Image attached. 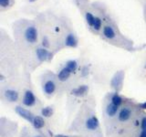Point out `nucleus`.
Here are the masks:
<instances>
[{
	"mask_svg": "<svg viewBox=\"0 0 146 137\" xmlns=\"http://www.w3.org/2000/svg\"><path fill=\"white\" fill-rule=\"evenodd\" d=\"M119 108L120 107H118L116 106L115 104H113V103H109L107 105V107H106V114L109 116V117H113V116H115L118 111H119Z\"/></svg>",
	"mask_w": 146,
	"mask_h": 137,
	"instance_id": "nucleus-13",
	"label": "nucleus"
},
{
	"mask_svg": "<svg viewBox=\"0 0 146 137\" xmlns=\"http://www.w3.org/2000/svg\"><path fill=\"white\" fill-rule=\"evenodd\" d=\"M66 67L71 71V73L75 72L78 68V62L76 61H68L66 63Z\"/></svg>",
	"mask_w": 146,
	"mask_h": 137,
	"instance_id": "nucleus-17",
	"label": "nucleus"
},
{
	"mask_svg": "<svg viewBox=\"0 0 146 137\" xmlns=\"http://www.w3.org/2000/svg\"><path fill=\"white\" fill-rule=\"evenodd\" d=\"M36 102V99L33 93V91L30 90H26L22 99V103L27 107H33Z\"/></svg>",
	"mask_w": 146,
	"mask_h": 137,
	"instance_id": "nucleus-3",
	"label": "nucleus"
},
{
	"mask_svg": "<svg viewBox=\"0 0 146 137\" xmlns=\"http://www.w3.org/2000/svg\"><path fill=\"white\" fill-rule=\"evenodd\" d=\"M141 129L146 130V116H144L141 121Z\"/></svg>",
	"mask_w": 146,
	"mask_h": 137,
	"instance_id": "nucleus-21",
	"label": "nucleus"
},
{
	"mask_svg": "<svg viewBox=\"0 0 146 137\" xmlns=\"http://www.w3.org/2000/svg\"><path fill=\"white\" fill-rule=\"evenodd\" d=\"M70 75H71V71L65 66L59 70L58 74V79L60 81H66L70 79Z\"/></svg>",
	"mask_w": 146,
	"mask_h": 137,
	"instance_id": "nucleus-11",
	"label": "nucleus"
},
{
	"mask_svg": "<svg viewBox=\"0 0 146 137\" xmlns=\"http://www.w3.org/2000/svg\"><path fill=\"white\" fill-rule=\"evenodd\" d=\"M144 68H146V65H145V67H144Z\"/></svg>",
	"mask_w": 146,
	"mask_h": 137,
	"instance_id": "nucleus-28",
	"label": "nucleus"
},
{
	"mask_svg": "<svg viewBox=\"0 0 146 137\" xmlns=\"http://www.w3.org/2000/svg\"><path fill=\"white\" fill-rule=\"evenodd\" d=\"M102 18L100 17H96L92 29L95 31H99V30H100V29H102Z\"/></svg>",
	"mask_w": 146,
	"mask_h": 137,
	"instance_id": "nucleus-18",
	"label": "nucleus"
},
{
	"mask_svg": "<svg viewBox=\"0 0 146 137\" xmlns=\"http://www.w3.org/2000/svg\"><path fill=\"white\" fill-rule=\"evenodd\" d=\"M29 2H35V1H36V0H29Z\"/></svg>",
	"mask_w": 146,
	"mask_h": 137,
	"instance_id": "nucleus-25",
	"label": "nucleus"
},
{
	"mask_svg": "<svg viewBox=\"0 0 146 137\" xmlns=\"http://www.w3.org/2000/svg\"><path fill=\"white\" fill-rule=\"evenodd\" d=\"M13 5V0H0V7L2 10L7 9Z\"/></svg>",
	"mask_w": 146,
	"mask_h": 137,
	"instance_id": "nucleus-19",
	"label": "nucleus"
},
{
	"mask_svg": "<svg viewBox=\"0 0 146 137\" xmlns=\"http://www.w3.org/2000/svg\"><path fill=\"white\" fill-rule=\"evenodd\" d=\"M5 95V98H6L8 102H15L18 100V97H19V94L16 90H13V89H7L5 90L4 92Z\"/></svg>",
	"mask_w": 146,
	"mask_h": 137,
	"instance_id": "nucleus-8",
	"label": "nucleus"
},
{
	"mask_svg": "<svg viewBox=\"0 0 146 137\" xmlns=\"http://www.w3.org/2000/svg\"><path fill=\"white\" fill-rule=\"evenodd\" d=\"M132 115V110L130 106H123L118 113V121L121 122H126L130 120Z\"/></svg>",
	"mask_w": 146,
	"mask_h": 137,
	"instance_id": "nucleus-2",
	"label": "nucleus"
},
{
	"mask_svg": "<svg viewBox=\"0 0 146 137\" xmlns=\"http://www.w3.org/2000/svg\"><path fill=\"white\" fill-rule=\"evenodd\" d=\"M35 137H41V136H39V135H36V136H35Z\"/></svg>",
	"mask_w": 146,
	"mask_h": 137,
	"instance_id": "nucleus-27",
	"label": "nucleus"
},
{
	"mask_svg": "<svg viewBox=\"0 0 146 137\" xmlns=\"http://www.w3.org/2000/svg\"><path fill=\"white\" fill-rule=\"evenodd\" d=\"M23 39L29 45H34L38 42V31L36 27L31 23L27 24L25 26V29H23Z\"/></svg>",
	"mask_w": 146,
	"mask_h": 137,
	"instance_id": "nucleus-1",
	"label": "nucleus"
},
{
	"mask_svg": "<svg viewBox=\"0 0 146 137\" xmlns=\"http://www.w3.org/2000/svg\"><path fill=\"white\" fill-rule=\"evenodd\" d=\"M95 18H96V17L93 16L92 13H90V12H86L85 13V19H86L87 23H88V25L90 27H93V24L95 22Z\"/></svg>",
	"mask_w": 146,
	"mask_h": 137,
	"instance_id": "nucleus-16",
	"label": "nucleus"
},
{
	"mask_svg": "<svg viewBox=\"0 0 146 137\" xmlns=\"http://www.w3.org/2000/svg\"><path fill=\"white\" fill-rule=\"evenodd\" d=\"M43 91L47 94V95H52L55 91H56V89H57V84L56 82H55L54 80H46L44 82H43Z\"/></svg>",
	"mask_w": 146,
	"mask_h": 137,
	"instance_id": "nucleus-6",
	"label": "nucleus"
},
{
	"mask_svg": "<svg viewBox=\"0 0 146 137\" xmlns=\"http://www.w3.org/2000/svg\"><path fill=\"white\" fill-rule=\"evenodd\" d=\"M16 112L18 114V115H20L22 118H24L25 120L29 121L31 123L34 120L35 116L33 115V113H32L31 112H29V110H27V109L23 108V107H20V106L16 107Z\"/></svg>",
	"mask_w": 146,
	"mask_h": 137,
	"instance_id": "nucleus-7",
	"label": "nucleus"
},
{
	"mask_svg": "<svg viewBox=\"0 0 146 137\" xmlns=\"http://www.w3.org/2000/svg\"><path fill=\"white\" fill-rule=\"evenodd\" d=\"M65 45L67 47L75 48L78 45V39L73 33H68L65 38Z\"/></svg>",
	"mask_w": 146,
	"mask_h": 137,
	"instance_id": "nucleus-10",
	"label": "nucleus"
},
{
	"mask_svg": "<svg viewBox=\"0 0 146 137\" xmlns=\"http://www.w3.org/2000/svg\"><path fill=\"white\" fill-rule=\"evenodd\" d=\"M111 102L115 104L118 107H121L123 103V99L118 93H114L111 98Z\"/></svg>",
	"mask_w": 146,
	"mask_h": 137,
	"instance_id": "nucleus-15",
	"label": "nucleus"
},
{
	"mask_svg": "<svg viewBox=\"0 0 146 137\" xmlns=\"http://www.w3.org/2000/svg\"><path fill=\"white\" fill-rule=\"evenodd\" d=\"M145 19H146V7H145Z\"/></svg>",
	"mask_w": 146,
	"mask_h": 137,
	"instance_id": "nucleus-26",
	"label": "nucleus"
},
{
	"mask_svg": "<svg viewBox=\"0 0 146 137\" xmlns=\"http://www.w3.org/2000/svg\"><path fill=\"white\" fill-rule=\"evenodd\" d=\"M89 90V87L87 85H81V86H79L78 88L72 90L71 93L75 96H78V97H80V96H83L85 95L87 92H88Z\"/></svg>",
	"mask_w": 146,
	"mask_h": 137,
	"instance_id": "nucleus-12",
	"label": "nucleus"
},
{
	"mask_svg": "<svg viewBox=\"0 0 146 137\" xmlns=\"http://www.w3.org/2000/svg\"><path fill=\"white\" fill-rule=\"evenodd\" d=\"M36 55L39 61H47L52 58V54L50 53L46 48L38 47L36 49Z\"/></svg>",
	"mask_w": 146,
	"mask_h": 137,
	"instance_id": "nucleus-5",
	"label": "nucleus"
},
{
	"mask_svg": "<svg viewBox=\"0 0 146 137\" xmlns=\"http://www.w3.org/2000/svg\"><path fill=\"white\" fill-rule=\"evenodd\" d=\"M102 36L105 39L108 40H113L116 39L117 33H116V29L111 24H107L103 27L102 29Z\"/></svg>",
	"mask_w": 146,
	"mask_h": 137,
	"instance_id": "nucleus-4",
	"label": "nucleus"
},
{
	"mask_svg": "<svg viewBox=\"0 0 146 137\" xmlns=\"http://www.w3.org/2000/svg\"><path fill=\"white\" fill-rule=\"evenodd\" d=\"M56 137H68V136H65V135H57Z\"/></svg>",
	"mask_w": 146,
	"mask_h": 137,
	"instance_id": "nucleus-24",
	"label": "nucleus"
},
{
	"mask_svg": "<svg viewBox=\"0 0 146 137\" xmlns=\"http://www.w3.org/2000/svg\"><path fill=\"white\" fill-rule=\"evenodd\" d=\"M100 126L99 120L96 116H90L86 121V128L90 131H95L97 130Z\"/></svg>",
	"mask_w": 146,
	"mask_h": 137,
	"instance_id": "nucleus-9",
	"label": "nucleus"
},
{
	"mask_svg": "<svg viewBox=\"0 0 146 137\" xmlns=\"http://www.w3.org/2000/svg\"><path fill=\"white\" fill-rule=\"evenodd\" d=\"M41 113H42V115L44 117H50L52 115V113H53V110L51 107H45L43 108L42 110H41Z\"/></svg>",
	"mask_w": 146,
	"mask_h": 137,
	"instance_id": "nucleus-20",
	"label": "nucleus"
},
{
	"mask_svg": "<svg viewBox=\"0 0 146 137\" xmlns=\"http://www.w3.org/2000/svg\"><path fill=\"white\" fill-rule=\"evenodd\" d=\"M32 124H33L35 129L39 130V129H42V128L45 126V121H44V119L42 117L35 116L33 122H32Z\"/></svg>",
	"mask_w": 146,
	"mask_h": 137,
	"instance_id": "nucleus-14",
	"label": "nucleus"
},
{
	"mask_svg": "<svg viewBox=\"0 0 146 137\" xmlns=\"http://www.w3.org/2000/svg\"><path fill=\"white\" fill-rule=\"evenodd\" d=\"M140 107H141V109H146V102H143V103H141V104H140Z\"/></svg>",
	"mask_w": 146,
	"mask_h": 137,
	"instance_id": "nucleus-23",
	"label": "nucleus"
},
{
	"mask_svg": "<svg viewBox=\"0 0 146 137\" xmlns=\"http://www.w3.org/2000/svg\"><path fill=\"white\" fill-rule=\"evenodd\" d=\"M139 137H146V130H141L139 134Z\"/></svg>",
	"mask_w": 146,
	"mask_h": 137,
	"instance_id": "nucleus-22",
	"label": "nucleus"
}]
</instances>
